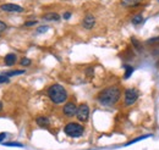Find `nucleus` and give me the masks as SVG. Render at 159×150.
Instances as JSON below:
<instances>
[{"instance_id":"f3484780","label":"nucleus","mask_w":159,"mask_h":150,"mask_svg":"<svg viewBox=\"0 0 159 150\" xmlns=\"http://www.w3.org/2000/svg\"><path fill=\"white\" fill-rule=\"evenodd\" d=\"M125 68H126V73H125V78H129L130 76L132 75V72H134V67H131V66H125Z\"/></svg>"},{"instance_id":"423d86ee","label":"nucleus","mask_w":159,"mask_h":150,"mask_svg":"<svg viewBox=\"0 0 159 150\" xmlns=\"http://www.w3.org/2000/svg\"><path fill=\"white\" fill-rule=\"evenodd\" d=\"M62 111H64V115H66L67 117H72V116H75L77 113V106L74 103H67L64 106Z\"/></svg>"},{"instance_id":"4be33fe9","label":"nucleus","mask_w":159,"mask_h":150,"mask_svg":"<svg viewBox=\"0 0 159 150\" xmlns=\"http://www.w3.org/2000/svg\"><path fill=\"white\" fill-rule=\"evenodd\" d=\"M156 43H159V37L152 38V39H148L147 40V44H156Z\"/></svg>"},{"instance_id":"a211bd4d","label":"nucleus","mask_w":159,"mask_h":150,"mask_svg":"<svg viewBox=\"0 0 159 150\" xmlns=\"http://www.w3.org/2000/svg\"><path fill=\"white\" fill-rule=\"evenodd\" d=\"M9 77L5 76L4 73H0V83H9Z\"/></svg>"},{"instance_id":"1a4fd4ad","label":"nucleus","mask_w":159,"mask_h":150,"mask_svg":"<svg viewBox=\"0 0 159 150\" xmlns=\"http://www.w3.org/2000/svg\"><path fill=\"white\" fill-rule=\"evenodd\" d=\"M36 122H37V125H38L39 127H42V128H48V127H49V120H48L47 117H44V116L37 117Z\"/></svg>"},{"instance_id":"5701e85b","label":"nucleus","mask_w":159,"mask_h":150,"mask_svg":"<svg viewBox=\"0 0 159 150\" xmlns=\"http://www.w3.org/2000/svg\"><path fill=\"white\" fill-rule=\"evenodd\" d=\"M37 23V21H27L26 23H25V26L26 27H31V26H34Z\"/></svg>"},{"instance_id":"cd10ccee","label":"nucleus","mask_w":159,"mask_h":150,"mask_svg":"<svg viewBox=\"0 0 159 150\" xmlns=\"http://www.w3.org/2000/svg\"><path fill=\"white\" fill-rule=\"evenodd\" d=\"M158 1H159V0H158Z\"/></svg>"},{"instance_id":"f8f14e48","label":"nucleus","mask_w":159,"mask_h":150,"mask_svg":"<svg viewBox=\"0 0 159 150\" xmlns=\"http://www.w3.org/2000/svg\"><path fill=\"white\" fill-rule=\"evenodd\" d=\"M142 0H121V4L124 6H135L139 2H141Z\"/></svg>"},{"instance_id":"b1692460","label":"nucleus","mask_w":159,"mask_h":150,"mask_svg":"<svg viewBox=\"0 0 159 150\" xmlns=\"http://www.w3.org/2000/svg\"><path fill=\"white\" fill-rule=\"evenodd\" d=\"M6 29V24L2 22V21H0V33L2 32V31H5Z\"/></svg>"},{"instance_id":"ddd939ff","label":"nucleus","mask_w":159,"mask_h":150,"mask_svg":"<svg viewBox=\"0 0 159 150\" xmlns=\"http://www.w3.org/2000/svg\"><path fill=\"white\" fill-rule=\"evenodd\" d=\"M25 71L23 70H16V71H9V72H4V75L7 76V77H11V76H17V75H23Z\"/></svg>"},{"instance_id":"412c9836","label":"nucleus","mask_w":159,"mask_h":150,"mask_svg":"<svg viewBox=\"0 0 159 150\" xmlns=\"http://www.w3.org/2000/svg\"><path fill=\"white\" fill-rule=\"evenodd\" d=\"M131 42H132V44H134V45H135V46H136L139 50L141 49V44H139V42L136 39V38H131Z\"/></svg>"},{"instance_id":"f03ea898","label":"nucleus","mask_w":159,"mask_h":150,"mask_svg":"<svg viewBox=\"0 0 159 150\" xmlns=\"http://www.w3.org/2000/svg\"><path fill=\"white\" fill-rule=\"evenodd\" d=\"M48 96L54 104H62L67 99V92L66 89L60 84H53L48 89Z\"/></svg>"},{"instance_id":"aec40b11","label":"nucleus","mask_w":159,"mask_h":150,"mask_svg":"<svg viewBox=\"0 0 159 150\" xmlns=\"http://www.w3.org/2000/svg\"><path fill=\"white\" fill-rule=\"evenodd\" d=\"M21 65H22V66H30V65H31V60L27 59V57H23V59L21 60Z\"/></svg>"},{"instance_id":"6ab92c4d","label":"nucleus","mask_w":159,"mask_h":150,"mask_svg":"<svg viewBox=\"0 0 159 150\" xmlns=\"http://www.w3.org/2000/svg\"><path fill=\"white\" fill-rule=\"evenodd\" d=\"M48 29H49V27H48V26H42V27H39V28L37 29V33H38V34L45 33V32H47Z\"/></svg>"},{"instance_id":"dca6fc26","label":"nucleus","mask_w":159,"mask_h":150,"mask_svg":"<svg viewBox=\"0 0 159 150\" xmlns=\"http://www.w3.org/2000/svg\"><path fill=\"white\" fill-rule=\"evenodd\" d=\"M5 147H17V148H22L23 145L21 143H16V142H9V143H4Z\"/></svg>"},{"instance_id":"4468645a","label":"nucleus","mask_w":159,"mask_h":150,"mask_svg":"<svg viewBox=\"0 0 159 150\" xmlns=\"http://www.w3.org/2000/svg\"><path fill=\"white\" fill-rule=\"evenodd\" d=\"M142 22H143V17H142L141 14H137V15H135V16L132 17V23H134V24H139V23H142Z\"/></svg>"},{"instance_id":"9d476101","label":"nucleus","mask_w":159,"mask_h":150,"mask_svg":"<svg viewBox=\"0 0 159 150\" xmlns=\"http://www.w3.org/2000/svg\"><path fill=\"white\" fill-rule=\"evenodd\" d=\"M15 62H16V55L15 54H7L5 56V64L7 66H12Z\"/></svg>"},{"instance_id":"7ed1b4c3","label":"nucleus","mask_w":159,"mask_h":150,"mask_svg":"<svg viewBox=\"0 0 159 150\" xmlns=\"http://www.w3.org/2000/svg\"><path fill=\"white\" fill-rule=\"evenodd\" d=\"M83 131H84V128L81 125H79V123H69L64 128V132L69 137H72V138H79V137H81L83 134Z\"/></svg>"},{"instance_id":"2eb2a0df","label":"nucleus","mask_w":159,"mask_h":150,"mask_svg":"<svg viewBox=\"0 0 159 150\" xmlns=\"http://www.w3.org/2000/svg\"><path fill=\"white\" fill-rule=\"evenodd\" d=\"M151 137V134H146V135H141L139 138H136V139H132L131 142H129V143H126V145H131V144H134V143H137L139 140H142V139H146V138H149Z\"/></svg>"},{"instance_id":"a878e982","label":"nucleus","mask_w":159,"mask_h":150,"mask_svg":"<svg viewBox=\"0 0 159 150\" xmlns=\"http://www.w3.org/2000/svg\"><path fill=\"white\" fill-rule=\"evenodd\" d=\"M5 137H6V134H5V133H0V142H2V140L5 139Z\"/></svg>"},{"instance_id":"20e7f679","label":"nucleus","mask_w":159,"mask_h":150,"mask_svg":"<svg viewBox=\"0 0 159 150\" xmlns=\"http://www.w3.org/2000/svg\"><path fill=\"white\" fill-rule=\"evenodd\" d=\"M137 99H139V93L136 89H127L125 92V105L127 106L134 105Z\"/></svg>"},{"instance_id":"39448f33","label":"nucleus","mask_w":159,"mask_h":150,"mask_svg":"<svg viewBox=\"0 0 159 150\" xmlns=\"http://www.w3.org/2000/svg\"><path fill=\"white\" fill-rule=\"evenodd\" d=\"M76 116H77V118H79L80 121H82V122L87 121L88 117H89V108H88V105L87 104H81L77 108Z\"/></svg>"},{"instance_id":"9b49d317","label":"nucleus","mask_w":159,"mask_h":150,"mask_svg":"<svg viewBox=\"0 0 159 150\" xmlns=\"http://www.w3.org/2000/svg\"><path fill=\"white\" fill-rule=\"evenodd\" d=\"M43 19L45 20V21H59L60 16L58 14H55V12H49V14L44 15Z\"/></svg>"},{"instance_id":"bb28decb","label":"nucleus","mask_w":159,"mask_h":150,"mask_svg":"<svg viewBox=\"0 0 159 150\" xmlns=\"http://www.w3.org/2000/svg\"><path fill=\"white\" fill-rule=\"evenodd\" d=\"M1 110H2V104L0 103V111H1Z\"/></svg>"},{"instance_id":"0eeeda50","label":"nucleus","mask_w":159,"mask_h":150,"mask_svg":"<svg viewBox=\"0 0 159 150\" xmlns=\"http://www.w3.org/2000/svg\"><path fill=\"white\" fill-rule=\"evenodd\" d=\"M0 9L2 11H9V12H22L23 11V9L16 4H4L1 5Z\"/></svg>"},{"instance_id":"6e6552de","label":"nucleus","mask_w":159,"mask_h":150,"mask_svg":"<svg viewBox=\"0 0 159 150\" xmlns=\"http://www.w3.org/2000/svg\"><path fill=\"white\" fill-rule=\"evenodd\" d=\"M94 23H96V19H94V16L93 15H91V14H88L83 21H82V26L86 28V29H92L93 27H94Z\"/></svg>"},{"instance_id":"393cba45","label":"nucleus","mask_w":159,"mask_h":150,"mask_svg":"<svg viewBox=\"0 0 159 150\" xmlns=\"http://www.w3.org/2000/svg\"><path fill=\"white\" fill-rule=\"evenodd\" d=\"M70 17H71V12H65L64 14V19L65 20H69Z\"/></svg>"},{"instance_id":"f257e3e1","label":"nucleus","mask_w":159,"mask_h":150,"mask_svg":"<svg viewBox=\"0 0 159 150\" xmlns=\"http://www.w3.org/2000/svg\"><path fill=\"white\" fill-rule=\"evenodd\" d=\"M120 94L121 93H120V89L118 87H109L100 92L98 95V100L102 105L110 106V105H114L115 103H118V100L120 99Z\"/></svg>"}]
</instances>
